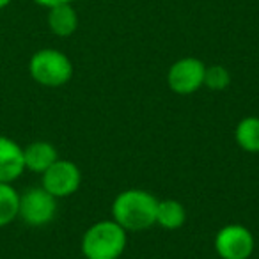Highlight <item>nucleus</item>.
<instances>
[{
    "instance_id": "obj_8",
    "label": "nucleus",
    "mask_w": 259,
    "mask_h": 259,
    "mask_svg": "<svg viewBox=\"0 0 259 259\" xmlns=\"http://www.w3.org/2000/svg\"><path fill=\"white\" fill-rule=\"evenodd\" d=\"M25 170L23 148L13 139L0 135V183H13Z\"/></svg>"
},
{
    "instance_id": "obj_1",
    "label": "nucleus",
    "mask_w": 259,
    "mask_h": 259,
    "mask_svg": "<svg viewBox=\"0 0 259 259\" xmlns=\"http://www.w3.org/2000/svg\"><path fill=\"white\" fill-rule=\"evenodd\" d=\"M158 199L141 188L122 190L112 202V220L124 231H144L156 224Z\"/></svg>"
},
{
    "instance_id": "obj_2",
    "label": "nucleus",
    "mask_w": 259,
    "mask_h": 259,
    "mask_svg": "<svg viewBox=\"0 0 259 259\" xmlns=\"http://www.w3.org/2000/svg\"><path fill=\"white\" fill-rule=\"evenodd\" d=\"M126 243V231L115 220H101L83 233L82 254L85 259H119Z\"/></svg>"
},
{
    "instance_id": "obj_13",
    "label": "nucleus",
    "mask_w": 259,
    "mask_h": 259,
    "mask_svg": "<svg viewBox=\"0 0 259 259\" xmlns=\"http://www.w3.org/2000/svg\"><path fill=\"white\" fill-rule=\"evenodd\" d=\"M20 194L11 183H0V227L9 226L18 219Z\"/></svg>"
},
{
    "instance_id": "obj_5",
    "label": "nucleus",
    "mask_w": 259,
    "mask_h": 259,
    "mask_svg": "<svg viewBox=\"0 0 259 259\" xmlns=\"http://www.w3.org/2000/svg\"><path fill=\"white\" fill-rule=\"evenodd\" d=\"M82 172L76 163L69 160H57L41 176V187L54 197H69L80 188Z\"/></svg>"
},
{
    "instance_id": "obj_11",
    "label": "nucleus",
    "mask_w": 259,
    "mask_h": 259,
    "mask_svg": "<svg viewBox=\"0 0 259 259\" xmlns=\"http://www.w3.org/2000/svg\"><path fill=\"white\" fill-rule=\"evenodd\" d=\"M187 220V209L176 199H163L158 201V209H156V224L163 229H180Z\"/></svg>"
},
{
    "instance_id": "obj_14",
    "label": "nucleus",
    "mask_w": 259,
    "mask_h": 259,
    "mask_svg": "<svg viewBox=\"0 0 259 259\" xmlns=\"http://www.w3.org/2000/svg\"><path fill=\"white\" fill-rule=\"evenodd\" d=\"M231 83V73L224 66H209L204 71V83L209 91H224Z\"/></svg>"
},
{
    "instance_id": "obj_10",
    "label": "nucleus",
    "mask_w": 259,
    "mask_h": 259,
    "mask_svg": "<svg viewBox=\"0 0 259 259\" xmlns=\"http://www.w3.org/2000/svg\"><path fill=\"white\" fill-rule=\"evenodd\" d=\"M48 27L59 37H68L78 27V16L71 4H59L50 8L48 13Z\"/></svg>"
},
{
    "instance_id": "obj_9",
    "label": "nucleus",
    "mask_w": 259,
    "mask_h": 259,
    "mask_svg": "<svg viewBox=\"0 0 259 259\" xmlns=\"http://www.w3.org/2000/svg\"><path fill=\"white\" fill-rule=\"evenodd\" d=\"M59 160V153L54 144L47 141H36L23 148V162H25V169L32 170V172L43 174L52 163Z\"/></svg>"
},
{
    "instance_id": "obj_7",
    "label": "nucleus",
    "mask_w": 259,
    "mask_h": 259,
    "mask_svg": "<svg viewBox=\"0 0 259 259\" xmlns=\"http://www.w3.org/2000/svg\"><path fill=\"white\" fill-rule=\"evenodd\" d=\"M204 71L206 66L201 59L185 57L174 62L167 75L169 89L181 96H188L199 91L204 83Z\"/></svg>"
},
{
    "instance_id": "obj_3",
    "label": "nucleus",
    "mask_w": 259,
    "mask_h": 259,
    "mask_svg": "<svg viewBox=\"0 0 259 259\" xmlns=\"http://www.w3.org/2000/svg\"><path fill=\"white\" fill-rule=\"evenodd\" d=\"M29 73L37 83L45 87H61L73 76V64L62 52L43 48L30 57Z\"/></svg>"
},
{
    "instance_id": "obj_15",
    "label": "nucleus",
    "mask_w": 259,
    "mask_h": 259,
    "mask_svg": "<svg viewBox=\"0 0 259 259\" xmlns=\"http://www.w3.org/2000/svg\"><path fill=\"white\" fill-rule=\"evenodd\" d=\"M36 4L43 6V8H54V6H59V4H71L73 0H34Z\"/></svg>"
},
{
    "instance_id": "obj_12",
    "label": "nucleus",
    "mask_w": 259,
    "mask_h": 259,
    "mask_svg": "<svg viewBox=\"0 0 259 259\" xmlns=\"http://www.w3.org/2000/svg\"><path fill=\"white\" fill-rule=\"evenodd\" d=\"M236 144L247 153H259V117L248 115L243 117L234 132Z\"/></svg>"
},
{
    "instance_id": "obj_4",
    "label": "nucleus",
    "mask_w": 259,
    "mask_h": 259,
    "mask_svg": "<svg viewBox=\"0 0 259 259\" xmlns=\"http://www.w3.org/2000/svg\"><path fill=\"white\" fill-rule=\"evenodd\" d=\"M57 213V197L48 194L43 187L29 188L20 195L18 217L32 227H41L50 224Z\"/></svg>"
},
{
    "instance_id": "obj_6",
    "label": "nucleus",
    "mask_w": 259,
    "mask_h": 259,
    "mask_svg": "<svg viewBox=\"0 0 259 259\" xmlns=\"http://www.w3.org/2000/svg\"><path fill=\"white\" fill-rule=\"evenodd\" d=\"M254 245L252 233L241 224L224 226L215 236V250L222 259H248Z\"/></svg>"
},
{
    "instance_id": "obj_16",
    "label": "nucleus",
    "mask_w": 259,
    "mask_h": 259,
    "mask_svg": "<svg viewBox=\"0 0 259 259\" xmlns=\"http://www.w3.org/2000/svg\"><path fill=\"white\" fill-rule=\"evenodd\" d=\"M13 0H0V9H4V8H8L9 4H11Z\"/></svg>"
}]
</instances>
